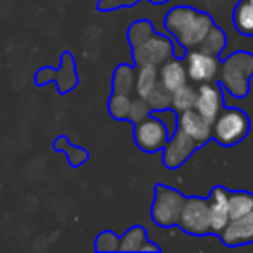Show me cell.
Masks as SVG:
<instances>
[{
    "instance_id": "21",
    "label": "cell",
    "mask_w": 253,
    "mask_h": 253,
    "mask_svg": "<svg viewBox=\"0 0 253 253\" xmlns=\"http://www.w3.org/2000/svg\"><path fill=\"white\" fill-rule=\"evenodd\" d=\"M225 47H227V35H225L224 30L215 23V25L211 26L210 32H208V35L205 37V40L200 43L198 49L203 50V52H207V54H211V56L220 57L222 52L225 50Z\"/></svg>"
},
{
    "instance_id": "1",
    "label": "cell",
    "mask_w": 253,
    "mask_h": 253,
    "mask_svg": "<svg viewBox=\"0 0 253 253\" xmlns=\"http://www.w3.org/2000/svg\"><path fill=\"white\" fill-rule=\"evenodd\" d=\"M126 40L130 43L135 68L144 64L160 68L170 57H180L179 50L175 49V42L169 39V35L156 32L149 19H137L132 23L126 32Z\"/></svg>"
},
{
    "instance_id": "24",
    "label": "cell",
    "mask_w": 253,
    "mask_h": 253,
    "mask_svg": "<svg viewBox=\"0 0 253 253\" xmlns=\"http://www.w3.org/2000/svg\"><path fill=\"white\" fill-rule=\"evenodd\" d=\"M194 104H196V87H191L189 84H186L180 88H177L175 92H172L170 108L175 113L187 111V109L194 108Z\"/></svg>"
},
{
    "instance_id": "25",
    "label": "cell",
    "mask_w": 253,
    "mask_h": 253,
    "mask_svg": "<svg viewBox=\"0 0 253 253\" xmlns=\"http://www.w3.org/2000/svg\"><path fill=\"white\" fill-rule=\"evenodd\" d=\"M148 104L151 108V111H160V109L170 108V101H172V92H169L162 84H156V87L151 90V94L148 95Z\"/></svg>"
},
{
    "instance_id": "28",
    "label": "cell",
    "mask_w": 253,
    "mask_h": 253,
    "mask_svg": "<svg viewBox=\"0 0 253 253\" xmlns=\"http://www.w3.org/2000/svg\"><path fill=\"white\" fill-rule=\"evenodd\" d=\"M155 116H158L163 123H165L167 130H169L170 137L173 135V132L177 130V126H179V113H175L172 108H167V109H160V111H151Z\"/></svg>"
},
{
    "instance_id": "3",
    "label": "cell",
    "mask_w": 253,
    "mask_h": 253,
    "mask_svg": "<svg viewBox=\"0 0 253 253\" xmlns=\"http://www.w3.org/2000/svg\"><path fill=\"white\" fill-rule=\"evenodd\" d=\"M253 78V52L234 50L220 59L218 84L234 99H245L250 94V80Z\"/></svg>"
},
{
    "instance_id": "17",
    "label": "cell",
    "mask_w": 253,
    "mask_h": 253,
    "mask_svg": "<svg viewBox=\"0 0 253 253\" xmlns=\"http://www.w3.org/2000/svg\"><path fill=\"white\" fill-rule=\"evenodd\" d=\"M52 149L57 153H63L66 156L68 165L73 167V169H78V167H82L84 163H87L90 160V153L85 148L73 144L68 135H57L52 141Z\"/></svg>"
},
{
    "instance_id": "7",
    "label": "cell",
    "mask_w": 253,
    "mask_h": 253,
    "mask_svg": "<svg viewBox=\"0 0 253 253\" xmlns=\"http://www.w3.org/2000/svg\"><path fill=\"white\" fill-rule=\"evenodd\" d=\"M177 227L186 234L198 236V238H205V236L211 234V217L207 198H186Z\"/></svg>"
},
{
    "instance_id": "13",
    "label": "cell",
    "mask_w": 253,
    "mask_h": 253,
    "mask_svg": "<svg viewBox=\"0 0 253 253\" xmlns=\"http://www.w3.org/2000/svg\"><path fill=\"white\" fill-rule=\"evenodd\" d=\"M179 128H182L200 148L211 141V123L194 108L179 113Z\"/></svg>"
},
{
    "instance_id": "23",
    "label": "cell",
    "mask_w": 253,
    "mask_h": 253,
    "mask_svg": "<svg viewBox=\"0 0 253 253\" xmlns=\"http://www.w3.org/2000/svg\"><path fill=\"white\" fill-rule=\"evenodd\" d=\"M253 210V193L250 191H229V215L238 218Z\"/></svg>"
},
{
    "instance_id": "22",
    "label": "cell",
    "mask_w": 253,
    "mask_h": 253,
    "mask_svg": "<svg viewBox=\"0 0 253 253\" xmlns=\"http://www.w3.org/2000/svg\"><path fill=\"white\" fill-rule=\"evenodd\" d=\"M132 101H134V95L115 94V92H111V95H109V99H108L109 116H111L113 120H118V122H128Z\"/></svg>"
},
{
    "instance_id": "26",
    "label": "cell",
    "mask_w": 253,
    "mask_h": 253,
    "mask_svg": "<svg viewBox=\"0 0 253 253\" xmlns=\"http://www.w3.org/2000/svg\"><path fill=\"white\" fill-rule=\"evenodd\" d=\"M94 250L99 253L120 252V236L113 231H102L97 234L94 241Z\"/></svg>"
},
{
    "instance_id": "18",
    "label": "cell",
    "mask_w": 253,
    "mask_h": 253,
    "mask_svg": "<svg viewBox=\"0 0 253 253\" xmlns=\"http://www.w3.org/2000/svg\"><path fill=\"white\" fill-rule=\"evenodd\" d=\"M232 26L243 37H253V2L239 0L232 11Z\"/></svg>"
},
{
    "instance_id": "11",
    "label": "cell",
    "mask_w": 253,
    "mask_h": 253,
    "mask_svg": "<svg viewBox=\"0 0 253 253\" xmlns=\"http://www.w3.org/2000/svg\"><path fill=\"white\" fill-rule=\"evenodd\" d=\"M224 101V88L220 87L218 82L201 84L196 87V104H194V109L210 123L215 122L218 113L225 106Z\"/></svg>"
},
{
    "instance_id": "2",
    "label": "cell",
    "mask_w": 253,
    "mask_h": 253,
    "mask_svg": "<svg viewBox=\"0 0 253 253\" xmlns=\"http://www.w3.org/2000/svg\"><path fill=\"white\" fill-rule=\"evenodd\" d=\"M213 25V18L208 12L191 5H175L163 18L165 33L172 37L186 52L198 49Z\"/></svg>"
},
{
    "instance_id": "12",
    "label": "cell",
    "mask_w": 253,
    "mask_h": 253,
    "mask_svg": "<svg viewBox=\"0 0 253 253\" xmlns=\"http://www.w3.org/2000/svg\"><path fill=\"white\" fill-rule=\"evenodd\" d=\"M218 239L227 248H238L253 243V210L238 218H231Z\"/></svg>"
},
{
    "instance_id": "27",
    "label": "cell",
    "mask_w": 253,
    "mask_h": 253,
    "mask_svg": "<svg viewBox=\"0 0 253 253\" xmlns=\"http://www.w3.org/2000/svg\"><path fill=\"white\" fill-rule=\"evenodd\" d=\"M148 115H151V108H149L148 101L139 95H134V101H132L130 115H128V122L134 125V123L141 122L142 118H146Z\"/></svg>"
},
{
    "instance_id": "19",
    "label": "cell",
    "mask_w": 253,
    "mask_h": 253,
    "mask_svg": "<svg viewBox=\"0 0 253 253\" xmlns=\"http://www.w3.org/2000/svg\"><path fill=\"white\" fill-rule=\"evenodd\" d=\"M149 241L148 231L142 225H134L123 236H120V252L123 253H135L142 252L144 245Z\"/></svg>"
},
{
    "instance_id": "8",
    "label": "cell",
    "mask_w": 253,
    "mask_h": 253,
    "mask_svg": "<svg viewBox=\"0 0 253 253\" xmlns=\"http://www.w3.org/2000/svg\"><path fill=\"white\" fill-rule=\"evenodd\" d=\"M170 139V134L167 130L165 123L155 116L148 115L142 118L141 122L134 123V142L141 151L148 153V155H155V153L162 151L167 146Z\"/></svg>"
},
{
    "instance_id": "5",
    "label": "cell",
    "mask_w": 253,
    "mask_h": 253,
    "mask_svg": "<svg viewBox=\"0 0 253 253\" xmlns=\"http://www.w3.org/2000/svg\"><path fill=\"white\" fill-rule=\"evenodd\" d=\"M186 198L175 187L165 186V184H156L155 186V198L151 203V220L162 229H172L177 225L182 213V207L186 203Z\"/></svg>"
},
{
    "instance_id": "30",
    "label": "cell",
    "mask_w": 253,
    "mask_h": 253,
    "mask_svg": "<svg viewBox=\"0 0 253 253\" xmlns=\"http://www.w3.org/2000/svg\"><path fill=\"white\" fill-rule=\"evenodd\" d=\"M151 4H155V5H163V4H167L169 0H149Z\"/></svg>"
},
{
    "instance_id": "31",
    "label": "cell",
    "mask_w": 253,
    "mask_h": 253,
    "mask_svg": "<svg viewBox=\"0 0 253 253\" xmlns=\"http://www.w3.org/2000/svg\"><path fill=\"white\" fill-rule=\"evenodd\" d=\"M248 2H253V0H248Z\"/></svg>"
},
{
    "instance_id": "4",
    "label": "cell",
    "mask_w": 253,
    "mask_h": 253,
    "mask_svg": "<svg viewBox=\"0 0 253 253\" xmlns=\"http://www.w3.org/2000/svg\"><path fill=\"white\" fill-rule=\"evenodd\" d=\"M250 128H252L250 118L241 108L224 106L215 122L211 123V141H215L222 148H232L248 137Z\"/></svg>"
},
{
    "instance_id": "9",
    "label": "cell",
    "mask_w": 253,
    "mask_h": 253,
    "mask_svg": "<svg viewBox=\"0 0 253 253\" xmlns=\"http://www.w3.org/2000/svg\"><path fill=\"white\" fill-rule=\"evenodd\" d=\"M184 64H186L187 77L194 84L201 85L218 80L220 57L207 54L200 49H191L184 56Z\"/></svg>"
},
{
    "instance_id": "15",
    "label": "cell",
    "mask_w": 253,
    "mask_h": 253,
    "mask_svg": "<svg viewBox=\"0 0 253 253\" xmlns=\"http://www.w3.org/2000/svg\"><path fill=\"white\" fill-rule=\"evenodd\" d=\"M158 80L169 92H175L177 88L186 85L189 77H187L184 59H180V57H177V56L167 59L165 63L158 68Z\"/></svg>"
},
{
    "instance_id": "16",
    "label": "cell",
    "mask_w": 253,
    "mask_h": 253,
    "mask_svg": "<svg viewBox=\"0 0 253 253\" xmlns=\"http://www.w3.org/2000/svg\"><path fill=\"white\" fill-rule=\"evenodd\" d=\"M135 78H137V68L134 64H118L115 68V71H113L111 92H115V94L137 95L135 94Z\"/></svg>"
},
{
    "instance_id": "20",
    "label": "cell",
    "mask_w": 253,
    "mask_h": 253,
    "mask_svg": "<svg viewBox=\"0 0 253 253\" xmlns=\"http://www.w3.org/2000/svg\"><path fill=\"white\" fill-rule=\"evenodd\" d=\"M158 84V68L156 66H144L137 68V78H135V94L142 99H148L151 90Z\"/></svg>"
},
{
    "instance_id": "10",
    "label": "cell",
    "mask_w": 253,
    "mask_h": 253,
    "mask_svg": "<svg viewBox=\"0 0 253 253\" xmlns=\"http://www.w3.org/2000/svg\"><path fill=\"white\" fill-rule=\"evenodd\" d=\"M198 149H200V146H198L182 128L177 126V130L173 132V135L169 139L167 146L162 149L163 165L170 170L179 169V167H182Z\"/></svg>"
},
{
    "instance_id": "29",
    "label": "cell",
    "mask_w": 253,
    "mask_h": 253,
    "mask_svg": "<svg viewBox=\"0 0 253 253\" xmlns=\"http://www.w3.org/2000/svg\"><path fill=\"white\" fill-rule=\"evenodd\" d=\"M137 2L141 0H99L95 9L101 12H111V11H118V9L123 7H134Z\"/></svg>"
},
{
    "instance_id": "14",
    "label": "cell",
    "mask_w": 253,
    "mask_h": 253,
    "mask_svg": "<svg viewBox=\"0 0 253 253\" xmlns=\"http://www.w3.org/2000/svg\"><path fill=\"white\" fill-rule=\"evenodd\" d=\"M207 200L208 207H210L211 234L218 236L231 220V215H229V189L222 186H213Z\"/></svg>"
},
{
    "instance_id": "6",
    "label": "cell",
    "mask_w": 253,
    "mask_h": 253,
    "mask_svg": "<svg viewBox=\"0 0 253 253\" xmlns=\"http://www.w3.org/2000/svg\"><path fill=\"white\" fill-rule=\"evenodd\" d=\"M47 84L56 85L57 94L66 95L73 92L80 84V77L77 71V61H75V54L70 50H63L61 54V64L59 68H50L43 66L39 68L35 73V85L37 87H43Z\"/></svg>"
}]
</instances>
